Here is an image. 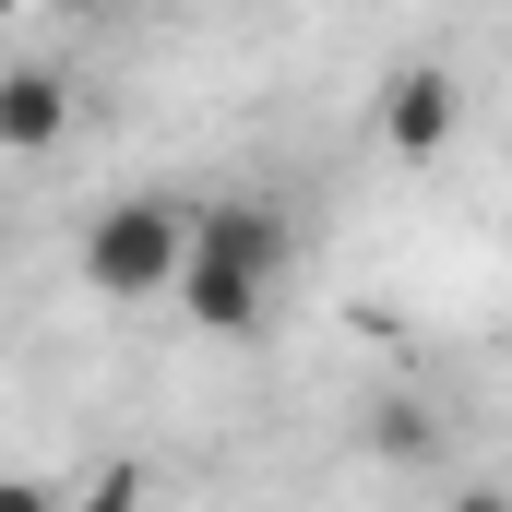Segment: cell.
Segmentation results:
<instances>
[{
	"label": "cell",
	"instance_id": "6da1fadb",
	"mask_svg": "<svg viewBox=\"0 0 512 512\" xmlns=\"http://www.w3.org/2000/svg\"><path fill=\"white\" fill-rule=\"evenodd\" d=\"M274 274H286V215H274V203L227 191V203H203V215H191L179 310H191L203 334H251V322H262V298H274Z\"/></svg>",
	"mask_w": 512,
	"mask_h": 512
},
{
	"label": "cell",
	"instance_id": "52a82bcc",
	"mask_svg": "<svg viewBox=\"0 0 512 512\" xmlns=\"http://www.w3.org/2000/svg\"><path fill=\"white\" fill-rule=\"evenodd\" d=\"M0 512H60V489L48 477H0Z\"/></svg>",
	"mask_w": 512,
	"mask_h": 512
},
{
	"label": "cell",
	"instance_id": "7a4b0ae2",
	"mask_svg": "<svg viewBox=\"0 0 512 512\" xmlns=\"http://www.w3.org/2000/svg\"><path fill=\"white\" fill-rule=\"evenodd\" d=\"M179 262H191V215L167 203V191H131L108 203L96 227H84V286L96 298H179Z\"/></svg>",
	"mask_w": 512,
	"mask_h": 512
},
{
	"label": "cell",
	"instance_id": "ba28073f",
	"mask_svg": "<svg viewBox=\"0 0 512 512\" xmlns=\"http://www.w3.org/2000/svg\"><path fill=\"white\" fill-rule=\"evenodd\" d=\"M453 512H512V489H501V477H465V489H453Z\"/></svg>",
	"mask_w": 512,
	"mask_h": 512
},
{
	"label": "cell",
	"instance_id": "30bf717a",
	"mask_svg": "<svg viewBox=\"0 0 512 512\" xmlns=\"http://www.w3.org/2000/svg\"><path fill=\"white\" fill-rule=\"evenodd\" d=\"M12 12H24V0H0V24H12Z\"/></svg>",
	"mask_w": 512,
	"mask_h": 512
},
{
	"label": "cell",
	"instance_id": "277c9868",
	"mask_svg": "<svg viewBox=\"0 0 512 512\" xmlns=\"http://www.w3.org/2000/svg\"><path fill=\"white\" fill-rule=\"evenodd\" d=\"M72 131V84L60 72H0V143L12 155H48Z\"/></svg>",
	"mask_w": 512,
	"mask_h": 512
},
{
	"label": "cell",
	"instance_id": "3957f363",
	"mask_svg": "<svg viewBox=\"0 0 512 512\" xmlns=\"http://www.w3.org/2000/svg\"><path fill=\"white\" fill-rule=\"evenodd\" d=\"M453 120H465V96H453L441 60H405V72L382 84V143L405 155V167H429V155L453 143Z\"/></svg>",
	"mask_w": 512,
	"mask_h": 512
},
{
	"label": "cell",
	"instance_id": "5b68a950",
	"mask_svg": "<svg viewBox=\"0 0 512 512\" xmlns=\"http://www.w3.org/2000/svg\"><path fill=\"white\" fill-rule=\"evenodd\" d=\"M370 441L405 453V465H429V453H441V417H429L417 393H382V405H370Z\"/></svg>",
	"mask_w": 512,
	"mask_h": 512
},
{
	"label": "cell",
	"instance_id": "9c48e42d",
	"mask_svg": "<svg viewBox=\"0 0 512 512\" xmlns=\"http://www.w3.org/2000/svg\"><path fill=\"white\" fill-rule=\"evenodd\" d=\"M72 12H120V0H72Z\"/></svg>",
	"mask_w": 512,
	"mask_h": 512
},
{
	"label": "cell",
	"instance_id": "8992f818",
	"mask_svg": "<svg viewBox=\"0 0 512 512\" xmlns=\"http://www.w3.org/2000/svg\"><path fill=\"white\" fill-rule=\"evenodd\" d=\"M84 512H143V465H108V477H96V501Z\"/></svg>",
	"mask_w": 512,
	"mask_h": 512
}]
</instances>
